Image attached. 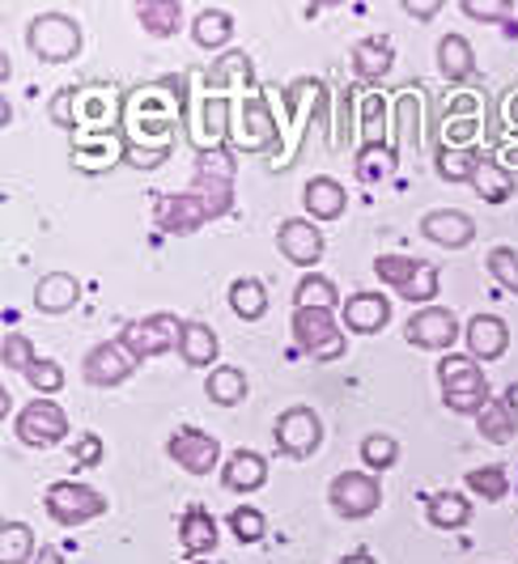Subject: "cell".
<instances>
[{"mask_svg":"<svg viewBox=\"0 0 518 564\" xmlns=\"http://www.w3.org/2000/svg\"><path fill=\"white\" fill-rule=\"evenodd\" d=\"M187 119V77H158L123 94V141L137 170H158L174 149V132Z\"/></svg>","mask_w":518,"mask_h":564,"instance_id":"1","label":"cell"},{"mask_svg":"<svg viewBox=\"0 0 518 564\" xmlns=\"http://www.w3.org/2000/svg\"><path fill=\"white\" fill-rule=\"evenodd\" d=\"M323 115H327V85L319 82V77H302V82L289 85L285 102H281V115H277V123H281V141H285V153H281L272 166L285 170V166H293V162H298L306 132L315 128Z\"/></svg>","mask_w":518,"mask_h":564,"instance_id":"2","label":"cell"},{"mask_svg":"<svg viewBox=\"0 0 518 564\" xmlns=\"http://www.w3.org/2000/svg\"><path fill=\"white\" fill-rule=\"evenodd\" d=\"M485 123H489V94L485 89H451L442 98L438 149H481Z\"/></svg>","mask_w":518,"mask_h":564,"instance_id":"3","label":"cell"},{"mask_svg":"<svg viewBox=\"0 0 518 564\" xmlns=\"http://www.w3.org/2000/svg\"><path fill=\"white\" fill-rule=\"evenodd\" d=\"M438 382H442V403L460 416H481V408L493 399L485 369L467 352H446L438 361Z\"/></svg>","mask_w":518,"mask_h":564,"instance_id":"4","label":"cell"},{"mask_svg":"<svg viewBox=\"0 0 518 564\" xmlns=\"http://www.w3.org/2000/svg\"><path fill=\"white\" fill-rule=\"evenodd\" d=\"M281 144V123L277 111L263 94H247L234 102V128H230V149L238 153H272Z\"/></svg>","mask_w":518,"mask_h":564,"instance_id":"5","label":"cell"},{"mask_svg":"<svg viewBox=\"0 0 518 564\" xmlns=\"http://www.w3.org/2000/svg\"><path fill=\"white\" fill-rule=\"evenodd\" d=\"M73 137H86V132H116L119 119H123V94L107 82H86L73 85Z\"/></svg>","mask_w":518,"mask_h":564,"instance_id":"6","label":"cell"},{"mask_svg":"<svg viewBox=\"0 0 518 564\" xmlns=\"http://www.w3.org/2000/svg\"><path fill=\"white\" fill-rule=\"evenodd\" d=\"M26 43L30 52L43 59V64H68V59L82 56V26L68 18V13H39V18H30L26 26Z\"/></svg>","mask_w":518,"mask_h":564,"instance_id":"7","label":"cell"},{"mask_svg":"<svg viewBox=\"0 0 518 564\" xmlns=\"http://www.w3.org/2000/svg\"><path fill=\"white\" fill-rule=\"evenodd\" d=\"M183 327H187V323H179L174 314H149V318H132V323H123L119 344H123L137 361H149V357H162V352L179 348Z\"/></svg>","mask_w":518,"mask_h":564,"instance_id":"8","label":"cell"},{"mask_svg":"<svg viewBox=\"0 0 518 564\" xmlns=\"http://www.w3.org/2000/svg\"><path fill=\"white\" fill-rule=\"evenodd\" d=\"M47 513L56 518L60 527H86V522L107 513V497L98 488H89V484L56 480L47 488Z\"/></svg>","mask_w":518,"mask_h":564,"instance_id":"9","label":"cell"},{"mask_svg":"<svg viewBox=\"0 0 518 564\" xmlns=\"http://www.w3.org/2000/svg\"><path fill=\"white\" fill-rule=\"evenodd\" d=\"M293 339L315 361H341L348 348L345 332L336 327V318L327 311H293Z\"/></svg>","mask_w":518,"mask_h":564,"instance_id":"10","label":"cell"},{"mask_svg":"<svg viewBox=\"0 0 518 564\" xmlns=\"http://www.w3.org/2000/svg\"><path fill=\"white\" fill-rule=\"evenodd\" d=\"M13 433H18V442H26L34 451H47V446H56V442L68 437V416H64V408H60L56 399L39 395L18 412Z\"/></svg>","mask_w":518,"mask_h":564,"instance_id":"11","label":"cell"},{"mask_svg":"<svg viewBox=\"0 0 518 564\" xmlns=\"http://www.w3.org/2000/svg\"><path fill=\"white\" fill-rule=\"evenodd\" d=\"M327 501L341 518H370L378 506H382V484L370 471H341L332 488H327Z\"/></svg>","mask_w":518,"mask_h":564,"instance_id":"12","label":"cell"},{"mask_svg":"<svg viewBox=\"0 0 518 564\" xmlns=\"http://www.w3.org/2000/svg\"><path fill=\"white\" fill-rule=\"evenodd\" d=\"M230 128H234V102L230 98H217V94L201 98L196 111L187 115V132H192L196 153L226 149V144H230Z\"/></svg>","mask_w":518,"mask_h":564,"instance_id":"13","label":"cell"},{"mask_svg":"<svg viewBox=\"0 0 518 564\" xmlns=\"http://www.w3.org/2000/svg\"><path fill=\"white\" fill-rule=\"evenodd\" d=\"M68 162L86 174H107L119 162H128V141H123V128L116 132H86V137H73L68 144Z\"/></svg>","mask_w":518,"mask_h":564,"instance_id":"14","label":"cell"},{"mask_svg":"<svg viewBox=\"0 0 518 564\" xmlns=\"http://www.w3.org/2000/svg\"><path fill=\"white\" fill-rule=\"evenodd\" d=\"M166 454H171L183 471H192V476H213L217 463H222V442H217L213 433H204V429L183 424V429H174L171 433Z\"/></svg>","mask_w":518,"mask_h":564,"instance_id":"15","label":"cell"},{"mask_svg":"<svg viewBox=\"0 0 518 564\" xmlns=\"http://www.w3.org/2000/svg\"><path fill=\"white\" fill-rule=\"evenodd\" d=\"M277 446L289 458H311L323 446V421L315 408H285L277 416Z\"/></svg>","mask_w":518,"mask_h":564,"instance_id":"16","label":"cell"},{"mask_svg":"<svg viewBox=\"0 0 518 564\" xmlns=\"http://www.w3.org/2000/svg\"><path fill=\"white\" fill-rule=\"evenodd\" d=\"M137 357L119 344V339H102V344H94L86 357V366H82V378H86L89 387H119V382H128L132 373H137Z\"/></svg>","mask_w":518,"mask_h":564,"instance_id":"17","label":"cell"},{"mask_svg":"<svg viewBox=\"0 0 518 564\" xmlns=\"http://www.w3.org/2000/svg\"><path fill=\"white\" fill-rule=\"evenodd\" d=\"M403 336L412 348H451L455 339H460V318L446 311V306H425V311H417L408 318V327H403Z\"/></svg>","mask_w":518,"mask_h":564,"instance_id":"18","label":"cell"},{"mask_svg":"<svg viewBox=\"0 0 518 564\" xmlns=\"http://www.w3.org/2000/svg\"><path fill=\"white\" fill-rule=\"evenodd\" d=\"M251 82H256V64H251L247 52H222V56L213 59V68L204 73L208 94H217V98L234 94V102H238V98H247Z\"/></svg>","mask_w":518,"mask_h":564,"instance_id":"19","label":"cell"},{"mask_svg":"<svg viewBox=\"0 0 518 564\" xmlns=\"http://www.w3.org/2000/svg\"><path fill=\"white\" fill-rule=\"evenodd\" d=\"M277 247H281V254H285L289 263L315 268L319 259H323V234H319V226L306 221V217H289V221H281V229H277Z\"/></svg>","mask_w":518,"mask_h":564,"instance_id":"20","label":"cell"},{"mask_svg":"<svg viewBox=\"0 0 518 564\" xmlns=\"http://www.w3.org/2000/svg\"><path fill=\"white\" fill-rule=\"evenodd\" d=\"M476 429H481V437L493 442V446L515 442V433H518V387H506L501 395H493L489 403L481 408Z\"/></svg>","mask_w":518,"mask_h":564,"instance_id":"21","label":"cell"},{"mask_svg":"<svg viewBox=\"0 0 518 564\" xmlns=\"http://www.w3.org/2000/svg\"><path fill=\"white\" fill-rule=\"evenodd\" d=\"M463 339H467V357H476V361H497V357H506V348H510V327H506V318H497V314H476V318L463 327Z\"/></svg>","mask_w":518,"mask_h":564,"instance_id":"22","label":"cell"},{"mask_svg":"<svg viewBox=\"0 0 518 564\" xmlns=\"http://www.w3.org/2000/svg\"><path fill=\"white\" fill-rule=\"evenodd\" d=\"M341 314H345V332H353V336H375V332H382L391 323V302L382 293H353L345 306H341Z\"/></svg>","mask_w":518,"mask_h":564,"instance_id":"23","label":"cell"},{"mask_svg":"<svg viewBox=\"0 0 518 564\" xmlns=\"http://www.w3.org/2000/svg\"><path fill=\"white\" fill-rule=\"evenodd\" d=\"M396 137H391V144H396V153H417L421 149V119H425V94L421 89H400L396 94Z\"/></svg>","mask_w":518,"mask_h":564,"instance_id":"24","label":"cell"},{"mask_svg":"<svg viewBox=\"0 0 518 564\" xmlns=\"http://www.w3.org/2000/svg\"><path fill=\"white\" fill-rule=\"evenodd\" d=\"M421 234L438 242V247H451V251H463L472 238H476V221L460 213V208H438L421 221Z\"/></svg>","mask_w":518,"mask_h":564,"instance_id":"25","label":"cell"},{"mask_svg":"<svg viewBox=\"0 0 518 564\" xmlns=\"http://www.w3.org/2000/svg\"><path fill=\"white\" fill-rule=\"evenodd\" d=\"M217 539H222V527H217V518L204 506H192L183 513V522H179V547H183L192 561H204V556L217 547Z\"/></svg>","mask_w":518,"mask_h":564,"instance_id":"26","label":"cell"},{"mask_svg":"<svg viewBox=\"0 0 518 564\" xmlns=\"http://www.w3.org/2000/svg\"><path fill=\"white\" fill-rule=\"evenodd\" d=\"M204 221H213V217H208V204H204L196 192L162 196V204H158V226L171 229V234H192V229H201Z\"/></svg>","mask_w":518,"mask_h":564,"instance_id":"27","label":"cell"},{"mask_svg":"<svg viewBox=\"0 0 518 564\" xmlns=\"http://www.w3.org/2000/svg\"><path fill=\"white\" fill-rule=\"evenodd\" d=\"M82 302V284L73 272H47L34 284V311L39 314H64Z\"/></svg>","mask_w":518,"mask_h":564,"instance_id":"28","label":"cell"},{"mask_svg":"<svg viewBox=\"0 0 518 564\" xmlns=\"http://www.w3.org/2000/svg\"><path fill=\"white\" fill-rule=\"evenodd\" d=\"M302 204H306V213L315 217V221H341L348 208V196L345 187L336 183V178H327V174H319L306 183V192H302Z\"/></svg>","mask_w":518,"mask_h":564,"instance_id":"29","label":"cell"},{"mask_svg":"<svg viewBox=\"0 0 518 564\" xmlns=\"http://www.w3.org/2000/svg\"><path fill=\"white\" fill-rule=\"evenodd\" d=\"M222 480L230 492H256L268 480V458L259 451H234L222 467Z\"/></svg>","mask_w":518,"mask_h":564,"instance_id":"30","label":"cell"},{"mask_svg":"<svg viewBox=\"0 0 518 564\" xmlns=\"http://www.w3.org/2000/svg\"><path fill=\"white\" fill-rule=\"evenodd\" d=\"M438 68H442V77L451 85L472 82V73H476V52H472V43H467L463 34H442V39H438Z\"/></svg>","mask_w":518,"mask_h":564,"instance_id":"31","label":"cell"},{"mask_svg":"<svg viewBox=\"0 0 518 564\" xmlns=\"http://www.w3.org/2000/svg\"><path fill=\"white\" fill-rule=\"evenodd\" d=\"M391 64H396V47L387 43V39H357L353 43V68H357V77H366V82H378V77H387L391 73Z\"/></svg>","mask_w":518,"mask_h":564,"instance_id":"32","label":"cell"},{"mask_svg":"<svg viewBox=\"0 0 518 564\" xmlns=\"http://www.w3.org/2000/svg\"><path fill=\"white\" fill-rule=\"evenodd\" d=\"M217 352H222V339H217V332H213L208 323H187V327H183L179 357H183L192 369L213 366V361H217Z\"/></svg>","mask_w":518,"mask_h":564,"instance_id":"33","label":"cell"},{"mask_svg":"<svg viewBox=\"0 0 518 564\" xmlns=\"http://www.w3.org/2000/svg\"><path fill=\"white\" fill-rule=\"evenodd\" d=\"M425 513H430V522L438 531H463L467 522H472V501L463 497V492H433L430 501H425Z\"/></svg>","mask_w":518,"mask_h":564,"instance_id":"34","label":"cell"},{"mask_svg":"<svg viewBox=\"0 0 518 564\" xmlns=\"http://www.w3.org/2000/svg\"><path fill=\"white\" fill-rule=\"evenodd\" d=\"M353 170H357L361 183L391 178V174L400 170V153H396V144H361V149L353 153Z\"/></svg>","mask_w":518,"mask_h":564,"instance_id":"35","label":"cell"},{"mask_svg":"<svg viewBox=\"0 0 518 564\" xmlns=\"http://www.w3.org/2000/svg\"><path fill=\"white\" fill-rule=\"evenodd\" d=\"M472 187H476V196L485 199V204H506V199L515 196V174L501 166L497 158H485L476 174H472Z\"/></svg>","mask_w":518,"mask_h":564,"instance_id":"36","label":"cell"},{"mask_svg":"<svg viewBox=\"0 0 518 564\" xmlns=\"http://www.w3.org/2000/svg\"><path fill=\"white\" fill-rule=\"evenodd\" d=\"M204 395L217 408H238L247 399V373L238 366H213V373L204 378Z\"/></svg>","mask_w":518,"mask_h":564,"instance_id":"37","label":"cell"},{"mask_svg":"<svg viewBox=\"0 0 518 564\" xmlns=\"http://www.w3.org/2000/svg\"><path fill=\"white\" fill-rule=\"evenodd\" d=\"M230 34H234V18L226 9H201L192 18V39H196V47H204V52H222L230 43Z\"/></svg>","mask_w":518,"mask_h":564,"instance_id":"38","label":"cell"},{"mask_svg":"<svg viewBox=\"0 0 518 564\" xmlns=\"http://www.w3.org/2000/svg\"><path fill=\"white\" fill-rule=\"evenodd\" d=\"M137 22L153 39H171L174 30H179V22H183V4L179 0H141L137 4Z\"/></svg>","mask_w":518,"mask_h":564,"instance_id":"39","label":"cell"},{"mask_svg":"<svg viewBox=\"0 0 518 564\" xmlns=\"http://www.w3.org/2000/svg\"><path fill=\"white\" fill-rule=\"evenodd\" d=\"M387 98L378 94V89H366L361 94V107H357V123H361V144H391L387 137Z\"/></svg>","mask_w":518,"mask_h":564,"instance_id":"40","label":"cell"},{"mask_svg":"<svg viewBox=\"0 0 518 564\" xmlns=\"http://www.w3.org/2000/svg\"><path fill=\"white\" fill-rule=\"evenodd\" d=\"M293 306L298 311H336L341 306V293H336V284L327 281V276H319V272H306L298 289H293Z\"/></svg>","mask_w":518,"mask_h":564,"instance_id":"41","label":"cell"},{"mask_svg":"<svg viewBox=\"0 0 518 564\" xmlns=\"http://www.w3.org/2000/svg\"><path fill=\"white\" fill-rule=\"evenodd\" d=\"M230 311L238 314V318H247V323L263 318V314H268V289H263L256 276H238V281L230 284Z\"/></svg>","mask_w":518,"mask_h":564,"instance_id":"42","label":"cell"},{"mask_svg":"<svg viewBox=\"0 0 518 564\" xmlns=\"http://www.w3.org/2000/svg\"><path fill=\"white\" fill-rule=\"evenodd\" d=\"M481 162H485L481 149H438V158H433V166L446 183H472Z\"/></svg>","mask_w":518,"mask_h":564,"instance_id":"43","label":"cell"},{"mask_svg":"<svg viewBox=\"0 0 518 564\" xmlns=\"http://www.w3.org/2000/svg\"><path fill=\"white\" fill-rule=\"evenodd\" d=\"M30 556H39L34 552V531L26 522H4V531H0V564H26Z\"/></svg>","mask_w":518,"mask_h":564,"instance_id":"44","label":"cell"},{"mask_svg":"<svg viewBox=\"0 0 518 564\" xmlns=\"http://www.w3.org/2000/svg\"><path fill=\"white\" fill-rule=\"evenodd\" d=\"M361 463H366V471H391L400 463V442L391 433H370L361 442Z\"/></svg>","mask_w":518,"mask_h":564,"instance_id":"45","label":"cell"},{"mask_svg":"<svg viewBox=\"0 0 518 564\" xmlns=\"http://www.w3.org/2000/svg\"><path fill=\"white\" fill-rule=\"evenodd\" d=\"M467 492L481 497V501H506L510 476L501 467H476V471H467Z\"/></svg>","mask_w":518,"mask_h":564,"instance_id":"46","label":"cell"},{"mask_svg":"<svg viewBox=\"0 0 518 564\" xmlns=\"http://www.w3.org/2000/svg\"><path fill=\"white\" fill-rule=\"evenodd\" d=\"M417 268H421V259H408V254H378L375 259V276L382 284H396V289L412 281Z\"/></svg>","mask_w":518,"mask_h":564,"instance_id":"47","label":"cell"},{"mask_svg":"<svg viewBox=\"0 0 518 564\" xmlns=\"http://www.w3.org/2000/svg\"><path fill=\"white\" fill-rule=\"evenodd\" d=\"M438 289H442V281H438V268L433 263H425L421 259V268H417V276L403 284V302H412V306H430L433 297H438Z\"/></svg>","mask_w":518,"mask_h":564,"instance_id":"48","label":"cell"},{"mask_svg":"<svg viewBox=\"0 0 518 564\" xmlns=\"http://www.w3.org/2000/svg\"><path fill=\"white\" fill-rule=\"evenodd\" d=\"M0 361H4V369L9 373H26L39 357H34V344H30V336H22V332H9L4 336V348H0Z\"/></svg>","mask_w":518,"mask_h":564,"instance_id":"49","label":"cell"},{"mask_svg":"<svg viewBox=\"0 0 518 564\" xmlns=\"http://www.w3.org/2000/svg\"><path fill=\"white\" fill-rule=\"evenodd\" d=\"M26 382L39 391V395H56L60 387H64V369H60V361H47V357H39L34 366L26 369Z\"/></svg>","mask_w":518,"mask_h":564,"instance_id":"50","label":"cell"},{"mask_svg":"<svg viewBox=\"0 0 518 564\" xmlns=\"http://www.w3.org/2000/svg\"><path fill=\"white\" fill-rule=\"evenodd\" d=\"M230 531L238 535V543H259L263 539V531H268V518L259 513V509L242 506L230 513Z\"/></svg>","mask_w":518,"mask_h":564,"instance_id":"51","label":"cell"},{"mask_svg":"<svg viewBox=\"0 0 518 564\" xmlns=\"http://www.w3.org/2000/svg\"><path fill=\"white\" fill-rule=\"evenodd\" d=\"M489 272H493V281L501 284V289L518 293V254L510 251V247H493V251H489Z\"/></svg>","mask_w":518,"mask_h":564,"instance_id":"52","label":"cell"},{"mask_svg":"<svg viewBox=\"0 0 518 564\" xmlns=\"http://www.w3.org/2000/svg\"><path fill=\"white\" fill-rule=\"evenodd\" d=\"M357 107H361V94L357 89H341V119H336V132H332V149H345L353 137V119H357Z\"/></svg>","mask_w":518,"mask_h":564,"instance_id":"53","label":"cell"},{"mask_svg":"<svg viewBox=\"0 0 518 564\" xmlns=\"http://www.w3.org/2000/svg\"><path fill=\"white\" fill-rule=\"evenodd\" d=\"M196 174H208V178H230V183H234V153H230V149L196 153Z\"/></svg>","mask_w":518,"mask_h":564,"instance_id":"54","label":"cell"},{"mask_svg":"<svg viewBox=\"0 0 518 564\" xmlns=\"http://www.w3.org/2000/svg\"><path fill=\"white\" fill-rule=\"evenodd\" d=\"M463 13L476 18V22H506L510 4L506 0H463Z\"/></svg>","mask_w":518,"mask_h":564,"instance_id":"55","label":"cell"},{"mask_svg":"<svg viewBox=\"0 0 518 564\" xmlns=\"http://www.w3.org/2000/svg\"><path fill=\"white\" fill-rule=\"evenodd\" d=\"M73 98H77V94H73V85H68V89H56V94H52V107H47L52 123L64 128V132H73Z\"/></svg>","mask_w":518,"mask_h":564,"instance_id":"56","label":"cell"},{"mask_svg":"<svg viewBox=\"0 0 518 564\" xmlns=\"http://www.w3.org/2000/svg\"><path fill=\"white\" fill-rule=\"evenodd\" d=\"M73 463H77V467H94V463H102V437H98V433H82V437H77V446H73Z\"/></svg>","mask_w":518,"mask_h":564,"instance_id":"57","label":"cell"},{"mask_svg":"<svg viewBox=\"0 0 518 564\" xmlns=\"http://www.w3.org/2000/svg\"><path fill=\"white\" fill-rule=\"evenodd\" d=\"M403 13L417 18V22H430V18L442 13V4H438V0H403Z\"/></svg>","mask_w":518,"mask_h":564,"instance_id":"58","label":"cell"},{"mask_svg":"<svg viewBox=\"0 0 518 564\" xmlns=\"http://www.w3.org/2000/svg\"><path fill=\"white\" fill-rule=\"evenodd\" d=\"M501 123L510 128V137H518V85L501 98Z\"/></svg>","mask_w":518,"mask_h":564,"instance_id":"59","label":"cell"},{"mask_svg":"<svg viewBox=\"0 0 518 564\" xmlns=\"http://www.w3.org/2000/svg\"><path fill=\"white\" fill-rule=\"evenodd\" d=\"M497 162L506 170H518V137H506V141L497 144V153H493Z\"/></svg>","mask_w":518,"mask_h":564,"instance_id":"60","label":"cell"},{"mask_svg":"<svg viewBox=\"0 0 518 564\" xmlns=\"http://www.w3.org/2000/svg\"><path fill=\"white\" fill-rule=\"evenodd\" d=\"M34 564H64V556H60L52 543H43V547H39V556H34Z\"/></svg>","mask_w":518,"mask_h":564,"instance_id":"61","label":"cell"},{"mask_svg":"<svg viewBox=\"0 0 518 564\" xmlns=\"http://www.w3.org/2000/svg\"><path fill=\"white\" fill-rule=\"evenodd\" d=\"M341 564H378V561L370 556V552H353V556H345Z\"/></svg>","mask_w":518,"mask_h":564,"instance_id":"62","label":"cell"},{"mask_svg":"<svg viewBox=\"0 0 518 564\" xmlns=\"http://www.w3.org/2000/svg\"><path fill=\"white\" fill-rule=\"evenodd\" d=\"M192 564H213V561H192Z\"/></svg>","mask_w":518,"mask_h":564,"instance_id":"63","label":"cell"}]
</instances>
